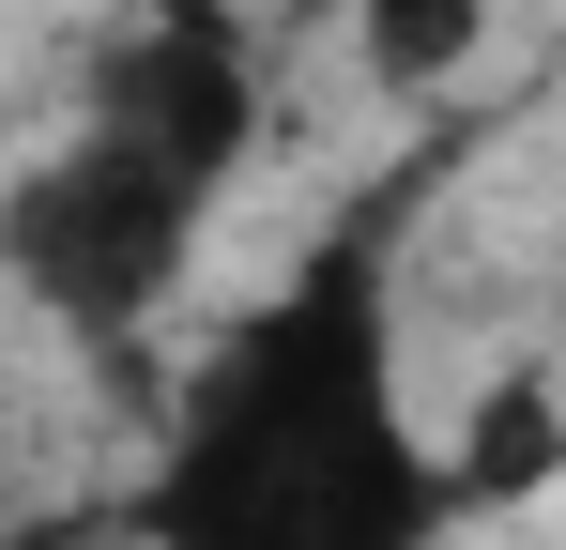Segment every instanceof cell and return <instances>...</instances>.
Wrapping results in <instances>:
<instances>
[{
  "label": "cell",
  "instance_id": "5",
  "mask_svg": "<svg viewBox=\"0 0 566 550\" xmlns=\"http://www.w3.org/2000/svg\"><path fill=\"white\" fill-rule=\"evenodd\" d=\"M353 31H368V62H382L398 92H429V77H460V62H474L490 0H353Z\"/></svg>",
  "mask_w": 566,
  "mask_h": 550
},
{
  "label": "cell",
  "instance_id": "3",
  "mask_svg": "<svg viewBox=\"0 0 566 550\" xmlns=\"http://www.w3.org/2000/svg\"><path fill=\"white\" fill-rule=\"evenodd\" d=\"M107 123H138V138H169L199 183H230V154H245V123H261V77H245V31L214 15V0H169L154 31H123L93 77Z\"/></svg>",
  "mask_w": 566,
  "mask_h": 550
},
{
  "label": "cell",
  "instance_id": "4",
  "mask_svg": "<svg viewBox=\"0 0 566 550\" xmlns=\"http://www.w3.org/2000/svg\"><path fill=\"white\" fill-rule=\"evenodd\" d=\"M552 474H566V413H552V382L521 367V382H490V413L460 429L444 489H460V505H521V489H552Z\"/></svg>",
  "mask_w": 566,
  "mask_h": 550
},
{
  "label": "cell",
  "instance_id": "2",
  "mask_svg": "<svg viewBox=\"0 0 566 550\" xmlns=\"http://www.w3.org/2000/svg\"><path fill=\"white\" fill-rule=\"evenodd\" d=\"M199 214H214V183H199L169 138H138V123L93 107L62 154H31V169L0 183V275H15L46 321L123 337V321H154L169 275L199 261Z\"/></svg>",
  "mask_w": 566,
  "mask_h": 550
},
{
  "label": "cell",
  "instance_id": "1",
  "mask_svg": "<svg viewBox=\"0 0 566 550\" xmlns=\"http://www.w3.org/2000/svg\"><path fill=\"white\" fill-rule=\"evenodd\" d=\"M138 520H154V550H429L460 520L444 458L413 444V413H398L382 230L322 245L185 382Z\"/></svg>",
  "mask_w": 566,
  "mask_h": 550
},
{
  "label": "cell",
  "instance_id": "6",
  "mask_svg": "<svg viewBox=\"0 0 566 550\" xmlns=\"http://www.w3.org/2000/svg\"><path fill=\"white\" fill-rule=\"evenodd\" d=\"M552 306H566V245H552Z\"/></svg>",
  "mask_w": 566,
  "mask_h": 550
}]
</instances>
